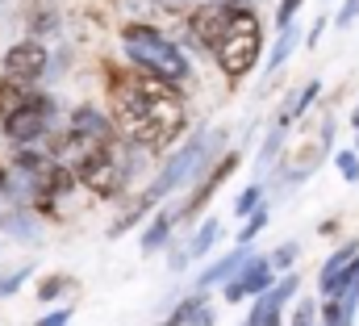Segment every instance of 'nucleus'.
<instances>
[{"label":"nucleus","instance_id":"nucleus-1","mask_svg":"<svg viewBox=\"0 0 359 326\" xmlns=\"http://www.w3.org/2000/svg\"><path fill=\"white\" fill-rule=\"evenodd\" d=\"M109 92H113V113L121 134L147 151L172 147L188 126L180 92L151 72H142V80H117Z\"/></svg>","mask_w":359,"mask_h":326},{"label":"nucleus","instance_id":"nucleus-2","mask_svg":"<svg viewBox=\"0 0 359 326\" xmlns=\"http://www.w3.org/2000/svg\"><path fill=\"white\" fill-rule=\"evenodd\" d=\"M121 38H126V55H130V63H138L142 72H151V76H159V80L168 84H184L188 80V59L180 55L176 46L155 30V25H142V21H130L126 30H121Z\"/></svg>","mask_w":359,"mask_h":326},{"label":"nucleus","instance_id":"nucleus-3","mask_svg":"<svg viewBox=\"0 0 359 326\" xmlns=\"http://www.w3.org/2000/svg\"><path fill=\"white\" fill-rule=\"evenodd\" d=\"M259 51H264V42H259V17H255L247 4H234V8H230V30H226V38L213 46L222 72H226L230 80H243L247 72H255Z\"/></svg>","mask_w":359,"mask_h":326},{"label":"nucleus","instance_id":"nucleus-4","mask_svg":"<svg viewBox=\"0 0 359 326\" xmlns=\"http://www.w3.org/2000/svg\"><path fill=\"white\" fill-rule=\"evenodd\" d=\"M217 138H209L205 130H196L188 143H184V151H176L172 159L163 163V171H159V180L151 184V197L159 201V197H168V193H176V188H184L196 171H201V163L209 159V147H213Z\"/></svg>","mask_w":359,"mask_h":326},{"label":"nucleus","instance_id":"nucleus-5","mask_svg":"<svg viewBox=\"0 0 359 326\" xmlns=\"http://www.w3.org/2000/svg\"><path fill=\"white\" fill-rule=\"evenodd\" d=\"M76 180L92 188L96 197H104V201H113V197H121V188H126V167L113 159V147L104 143V147H92L84 159L76 163Z\"/></svg>","mask_w":359,"mask_h":326},{"label":"nucleus","instance_id":"nucleus-6","mask_svg":"<svg viewBox=\"0 0 359 326\" xmlns=\"http://www.w3.org/2000/svg\"><path fill=\"white\" fill-rule=\"evenodd\" d=\"M50 117H55V100H50V96H42V92H34V96H29V105H25V109H17L13 117H4L0 126H4V138H8V143L25 147V143H38V138L50 130Z\"/></svg>","mask_w":359,"mask_h":326},{"label":"nucleus","instance_id":"nucleus-7","mask_svg":"<svg viewBox=\"0 0 359 326\" xmlns=\"http://www.w3.org/2000/svg\"><path fill=\"white\" fill-rule=\"evenodd\" d=\"M271 285H276V268H271V259L251 255V259H247L230 280H226V301H230V306H238V301H247V297L268 293Z\"/></svg>","mask_w":359,"mask_h":326},{"label":"nucleus","instance_id":"nucleus-8","mask_svg":"<svg viewBox=\"0 0 359 326\" xmlns=\"http://www.w3.org/2000/svg\"><path fill=\"white\" fill-rule=\"evenodd\" d=\"M46 67H50V59H46V46L42 42H17V46H8L4 51V76H13V80L21 84H34L46 76Z\"/></svg>","mask_w":359,"mask_h":326},{"label":"nucleus","instance_id":"nucleus-9","mask_svg":"<svg viewBox=\"0 0 359 326\" xmlns=\"http://www.w3.org/2000/svg\"><path fill=\"white\" fill-rule=\"evenodd\" d=\"M188 30H192V38H196L201 46L213 51V46L226 38V30H230V4H217V0L196 4V8L188 13Z\"/></svg>","mask_w":359,"mask_h":326},{"label":"nucleus","instance_id":"nucleus-10","mask_svg":"<svg viewBox=\"0 0 359 326\" xmlns=\"http://www.w3.org/2000/svg\"><path fill=\"white\" fill-rule=\"evenodd\" d=\"M251 255H255V251H251V243H238L234 251H226L217 263H209V268L196 276V289H213V285H226V280H230V276H234V272H238L247 259H251Z\"/></svg>","mask_w":359,"mask_h":326},{"label":"nucleus","instance_id":"nucleus-11","mask_svg":"<svg viewBox=\"0 0 359 326\" xmlns=\"http://www.w3.org/2000/svg\"><path fill=\"white\" fill-rule=\"evenodd\" d=\"M234 167H238V151H230V155H222V159H217V167H213V171L205 176V184H201V188H196V193L188 197V205H184V214H201V209L209 205V197H213V193L222 188V180H226V176H230Z\"/></svg>","mask_w":359,"mask_h":326},{"label":"nucleus","instance_id":"nucleus-12","mask_svg":"<svg viewBox=\"0 0 359 326\" xmlns=\"http://www.w3.org/2000/svg\"><path fill=\"white\" fill-rule=\"evenodd\" d=\"M355 310H359V285H351L339 297H326L322 306V322L326 326H355Z\"/></svg>","mask_w":359,"mask_h":326},{"label":"nucleus","instance_id":"nucleus-13","mask_svg":"<svg viewBox=\"0 0 359 326\" xmlns=\"http://www.w3.org/2000/svg\"><path fill=\"white\" fill-rule=\"evenodd\" d=\"M72 130H76V134H84V138H92V143H100V147L113 138V122H109L100 109H92V105L76 109V117H72Z\"/></svg>","mask_w":359,"mask_h":326},{"label":"nucleus","instance_id":"nucleus-14","mask_svg":"<svg viewBox=\"0 0 359 326\" xmlns=\"http://www.w3.org/2000/svg\"><path fill=\"white\" fill-rule=\"evenodd\" d=\"M29 96H34V88H29V84L4 76V80H0V122H4V117H13L17 109H25V105H29Z\"/></svg>","mask_w":359,"mask_h":326},{"label":"nucleus","instance_id":"nucleus-15","mask_svg":"<svg viewBox=\"0 0 359 326\" xmlns=\"http://www.w3.org/2000/svg\"><path fill=\"white\" fill-rule=\"evenodd\" d=\"M355 255H359V243H343V247H339V251H334V255L322 263V272H318V289L326 293V289L334 285V276L351 268V259H355Z\"/></svg>","mask_w":359,"mask_h":326},{"label":"nucleus","instance_id":"nucleus-16","mask_svg":"<svg viewBox=\"0 0 359 326\" xmlns=\"http://www.w3.org/2000/svg\"><path fill=\"white\" fill-rule=\"evenodd\" d=\"M222 239V222H201V230L192 235V243H188V259H205L209 251H213V243Z\"/></svg>","mask_w":359,"mask_h":326},{"label":"nucleus","instance_id":"nucleus-17","mask_svg":"<svg viewBox=\"0 0 359 326\" xmlns=\"http://www.w3.org/2000/svg\"><path fill=\"white\" fill-rule=\"evenodd\" d=\"M168 239H172V214H155V218H151V226H147V235H142V251H147V255H155Z\"/></svg>","mask_w":359,"mask_h":326},{"label":"nucleus","instance_id":"nucleus-18","mask_svg":"<svg viewBox=\"0 0 359 326\" xmlns=\"http://www.w3.org/2000/svg\"><path fill=\"white\" fill-rule=\"evenodd\" d=\"M318 92H322V80H309V84H305V88H301V96H297V100H292V105L280 113V126H288L292 117H305V109L318 100Z\"/></svg>","mask_w":359,"mask_h":326},{"label":"nucleus","instance_id":"nucleus-19","mask_svg":"<svg viewBox=\"0 0 359 326\" xmlns=\"http://www.w3.org/2000/svg\"><path fill=\"white\" fill-rule=\"evenodd\" d=\"M297 42H301L297 25H284V30H280V42H276V51L268 55V72H276V67H280V63H284V59L297 51Z\"/></svg>","mask_w":359,"mask_h":326},{"label":"nucleus","instance_id":"nucleus-20","mask_svg":"<svg viewBox=\"0 0 359 326\" xmlns=\"http://www.w3.org/2000/svg\"><path fill=\"white\" fill-rule=\"evenodd\" d=\"M196 310H205V289H196V297L180 301V306H176V314H172V318H163L159 326H188L192 318H196Z\"/></svg>","mask_w":359,"mask_h":326},{"label":"nucleus","instance_id":"nucleus-21","mask_svg":"<svg viewBox=\"0 0 359 326\" xmlns=\"http://www.w3.org/2000/svg\"><path fill=\"white\" fill-rule=\"evenodd\" d=\"M151 205H155V197H151V193H142V197H138V205H134V209H130V214H126V218H121V222H117V226L109 230V235H113V239H121L126 230H134V226L142 222V214H147Z\"/></svg>","mask_w":359,"mask_h":326},{"label":"nucleus","instance_id":"nucleus-22","mask_svg":"<svg viewBox=\"0 0 359 326\" xmlns=\"http://www.w3.org/2000/svg\"><path fill=\"white\" fill-rule=\"evenodd\" d=\"M264 226H268V205L259 201V205H255V209L247 214V226L238 230V243H255V235H259Z\"/></svg>","mask_w":359,"mask_h":326},{"label":"nucleus","instance_id":"nucleus-23","mask_svg":"<svg viewBox=\"0 0 359 326\" xmlns=\"http://www.w3.org/2000/svg\"><path fill=\"white\" fill-rule=\"evenodd\" d=\"M0 226H4L13 239H38V230H34V222H29L25 214H0Z\"/></svg>","mask_w":359,"mask_h":326},{"label":"nucleus","instance_id":"nucleus-24","mask_svg":"<svg viewBox=\"0 0 359 326\" xmlns=\"http://www.w3.org/2000/svg\"><path fill=\"white\" fill-rule=\"evenodd\" d=\"M264 201V184H251V188H243V197L234 201V218H247L255 205Z\"/></svg>","mask_w":359,"mask_h":326},{"label":"nucleus","instance_id":"nucleus-25","mask_svg":"<svg viewBox=\"0 0 359 326\" xmlns=\"http://www.w3.org/2000/svg\"><path fill=\"white\" fill-rule=\"evenodd\" d=\"M334 167L343 171L347 184H359V151H339V155H334Z\"/></svg>","mask_w":359,"mask_h":326},{"label":"nucleus","instance_id":"nucleus-26","mask_svg":"<svg viewBox=\"0 0 359 326\" xmlns=\"http://www.w3.org/2000/svg\"><path fill=\"white\" fill-rule=\"evenodd\" d=\"M297 243H280L276 247V255H271V268H280V272H292V263H297Z\"/></svg>","mask_w":359,"mask_h":326},{"label":"nucleus","instance_id":"nucleus-27","mask_svg":"<svg viewBox=\"0 0 359 326\" xmlns=\"http://www.w3.org/2000/svg\"><path fill=\"white\" fill-rule=\"evenodd\" d=\"M63 289H67V276H46V280L38 285V297H42V301H55V297H63Z\"/></svg>","mask_w":359,"mask_h":326},{"label":"nucleus","instance_id":"nucleus-28","mask_svg":"<svg viewBox=\"0 0 359 326\" xmlns=\"http://www.w3.org/2000/svg\"><path fill=\"white\" fill-rule=\"evenodd\" d=\"M21 280H29V263L17 268V272H8V276H0V297H13L21 289Z\"/></svg>","mask_w":359,"mask_h":326},{"label":"nucleus","instance_id":"nucleus-29","mask_svg":"<svg viewBox=\"0 0 359 326\" xmlns=\"http://www.w3.org/2000/svg\"><path fill=\"white\" fill-rule=\"evenodd\" d=\"M301 4L305 0H280V8H276V25L284 30V25H292L297 21V13H301Z\"/></svg>","mask_w":359,"mask_h":326},{"label":"nucleus","instance_id":"nucleus-30","mask_svg":"<svg viewBox=\"0 0 359 326\" xmlns=\"http://www.w3.org/2000/svg\"><path fill=\"white\" fill-rule=\"evenodd\" d=\"M313 318H318V306L309 297H301L297 301V314H292V326H313Z\"/></svg>","mask_w":359,"mask_h":326},{"label":"nucleus","instance_id":"nucleus-31","mask_svg":"<svg viewBox=\"0 0 359 326\" xmlns=\"http://www.w3.org/2000/svg\"><path fill=\"white\" fill-rule=\"evenodd\" d=\"M355 17H359V0H347V4L339 8V17H334V25H339V30H347V25H351Z\"/></svg>","mask_w":359,"mask_h":326},{"label":"nucleus","instance_id":"nucleus-32","mask_svg":"<svg viewBox=\"0 0 359 326\" xmlns=\"http://www.w3.org/2000/svg\"><path fill=\"white\" fill-rule=\"evenodd\" d=\"M67 322H72V310L63 306V310H50L46 318H38V322H34V326H67Z\"/></svg>","mask_w":359,"mask_h":326},{"label":"nucleus","instance_id":"nucleus-33","mask_svg":"<svg viewBox=\"0 0 359 326\" xmlns=\"http://www.w3.org/2000/svg\"><path fill=\"white\" fill-rule=\"evenodd\" d=\"M322 30H326V21H313V30H309V38H305V42H309V46H313V42H318V38H322Z\"/></svg>","mask_w":359,"mask_h":326},{"label":"nucleus","instance_id":"nucleus-34","mask_svg":"<svg viewBox=\"0 0 359 326\" xmlns=\"http://www.w3.org/2000/svg\"><path fill=\"white\" fill-rule=\"evenodd\" d=\"M4 188H8V171L0 167V193H4Z\"/></svg>","mask_w":359,"mask_h":326},{"label":"nucleus","instance_id":"nucleus-35","mask_svg":"<svg viewBox=\"0 0 359 326\" xmlns=\"http://www.w3.org/2000/svg\"><path fill=\"white\" fill-rule=\"evenodd\" d=\"M259 326H280V314H271V318H264Z\"/></svg>","mask_w":359,"mask_h":326},{"label":"nucleus","instance_id":"nucleus-36","mask_svg":"<svg viewBox=\"0 0 359 326\" xmlns=\"http://www.w3.org/2000/svg\"><path fill=\"white\" fill-rule=\"evenodd\" d=\"M217 4H230V8H234V4H247V0H217Z\"/></svg>","mask_w":359,"mask_h":326},{"label":"nucleus","instance_id":"nucleus-37","mask_svg":"<svg viewBox=\"0 0 359 326\" xmlns=\"http://www.w3.org/2000/svg\"><path fill=\"white\" fill-rule=\"evenodd\" d=\"M351 126H355V130H359V109H355V113H351Z\"/></svg>","mask_w":359,"mask_h":326},{"label":"nucleus","instance_id":"nucleus-38","mask_svg":"<svg viewBox=\"0 0 359 326\" xmlns=\"http://www.w3.org/2000/svg\"><path fill=\"white\" fill-rule=\"evenodd\" d=\"M0 197H4V193H0ZM0 214H4V209H0Z\"/></svg>","mask_w":359,"mask_h":326}]
</instances>
